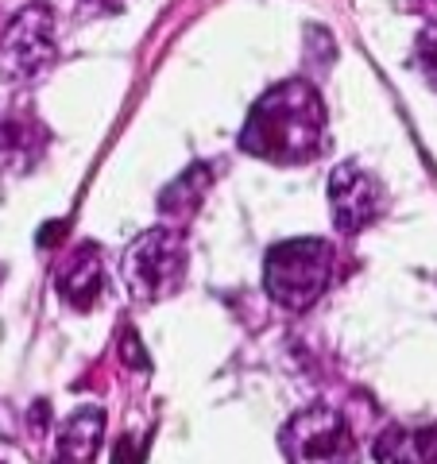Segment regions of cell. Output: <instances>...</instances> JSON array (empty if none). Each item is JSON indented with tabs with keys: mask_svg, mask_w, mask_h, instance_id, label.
Wrapping results in <instances>:
<instances>
[{
	"mask_svg": "<svg viewBox=\"0 0 437 464\" xmlns=\"http://www.w3.org/2000/svg\"><path fill=\"white\" fill-rule=\"evenodd\" d=\"M240 148L267 163H314L325 148V105L310 82H283L248 112Z\"/></svg>",
	"mask_w": 437,
	"mask_h": 464,
	"instance_id": "obj_1",
	"label": "cell"
},
{
	"mask_svg": "<svg viewBox=\"0 0 437 464\" xmlns=\"http://www.w3.org/2000/svg\"><path fill=\"white\" fill-rule=\"evenodd\" d=\"M337 271V252L325 240H286L267 252L264 286L275 306L302 314L322 302Z\"/></svg>",
	"mask_w": 437,
	"mask_h": 464,
	"instance_id": "obj_2",
	"label": "cell"
},
{
	"mask_svg": "<svg viewBox=\"0 0 437 464\" xmlns=\"http://www.w3.org/2000/svg\"><path fill=\"white\" fill-rule=\"evenodd\" d=\"M286 464H356V438L333 406H306L279 433Z\"/></svg>",
	"mask_w": 437,
	"mask_h": 464,
	"instance_id": "obj_3",
	"label": "cell"
},
{
	"mask_svg": "<svg viewBox=\"0 0 437 464\" xmlns=\"http://www.w3.org/2000/svg\"><path fill=\"white\" fill-rule=\"evenodd\" d=\"M124 283L136 298L155 302L179 290L186 275V240L170 228H151L124 252Z\"/></svg>",
	"mask_w": 437,
	"mask_h": 464,
	"instance_id": "obj_4",
	"label": "cell"
},
{
	"mask_svg": "<svg viewBox=\"0 0 437 464\" xmlns=\"http://www.w3.org/2000/svg\"><path fill=\"white\" fill-rule=\"evenodd\" d=\"M54 54H58V39H54L51 8L27 5L0 35V78L32 82L54 63Z\"/></svg>",
	"mask_w": 437,
	"mask_h": 464,
	"instance_id": "obj_5",
	"label": "cell"
},
{
	"mask_svg": "<svg viewBox=\"0 0 437 464\" xmlns=\"http://www.w3.org/2000/svg\"><path fill=\"white\" fill-rule=\"evenodd\" d=\"M329 206H333V225L345 237H356L372 221H380L387 206L384 186L372 179L360 163H341L329 174Z\"/></svg>",
	"mask_w": 437,
	"mask_h": 464,
	"instance_id": "obj_6",
	"label": "cell"
},
{
	"mask_svg": "<svg viewBox=\"0 0 437 464\" xmlns=\"http://www.w3.org/2000/svg\"><path fill=\"white\" fill-rule=\"evenodd\" d=\"M47 151V128L32 116L0 121V179H20Z\"/></svg>",
	"mask_w": 437,
	"mask_h": 464,
	"instance_id": "obj_7",
	"label": "cell"
},
{
	"mask_svg": "<svg viewBox=\"0 0 437 464\" xmlns=\"http://www.w3.org/2000/svg\"><path fill=\"white\" fill-rule=\"evenodd\" d=\"M105 290V271H101V252L97 244H78L66 256L63 271H58V298L70 310H90Z\"/></svg>",
	"mask_w": 437,
	"mask_h": 464,
	"instance_id": "obj_8",
	"label": "cell"
},
{
	"mask_svg": "<svg viewBox=\"0 0 437 464\" xmlns=\"http://www.w3.org/2000/svg\"><path fill=\"white\" fill-rule=\"evenodd\" d=\"M101 433H105V411L101 406H82L78 414H70V422L58 433V464H90Z\"/></svg>",
	"mask_w": 437,
	"mask_h": 464,
	"instance_id": "obj_9",
	"label": "cell"
},
{
	"mask_svg": "<svg viewBox=\"0 0 437 464\" xmlns=\"http://www.w3.org/2000/svg\"><path fill=\"white\" fill-rule=\"evenodd\" d=\"M209 182H213V170L206 163H194L190 170L179 174V179L159 194V209L170 213V217H190L201 206V198L209 194Z\"/></svg>",
	"mask_w": 437,
	"mask_h": 464,
	"instance_id": "obj_10",
	"label": "cell"
},
{
	"mask_svg": "<svg viewBox=\"0 0 437 464\" xmlns=\"http://www.w3.org/2000/svg\"><path fill=\"white\" fill-rule=\"evenodd\" d=\"M372 453L380 464H426L422 460V438L418 430H403V426H387L375 438Z\"/></svg>",
	"mask_w": 437,
	"mask_h": 464,
	"instance_id": "obj_11",
	"label": "cell"
},
{
	"mask_svg": "<svg viewBox=\"0 0 437 464\" xmlns=\"http://www.w3.org/2000/svg\"><path fill=\"white\" fill-rule=\"evenodd\" d=\"M112 464H143V441H136L132 433H124L112 449Z\"/></svg>",
	"mask_w": 437,
	"mask_h": 464,
	"instance_id": "obj_12",
	"label": "cell"
},
{
	"mask_svg": "<svg viewBox=\"0 0 437 464\" xmlns=\"http://www.w3.org/2000/svg\"><path fill=\"white\" fill-rule=\"evenodd\" d=\"M121 356H124L136 372H148V368H151L148 356H143V348H140V341H136V333H124V337H121Z\"/></svg>",
	"mask_w": 437,
	"mask_h": 464,
	"instance_id": "obj_13",
	"label": "cell"
},
{
	"mask_svg": "<svg viewBox=\"0 0 437 464\" xmlns=\"http://www.w3.org/2000/svg\"><path fill=\"white\" fill-rule=\"evenodd\" d=\"M418 63H422V70H426V78L437 85V39H426V43H422Z\"/></svg>",
	"mask_w": 437,
	"mask_h": 464,
	"instance_id": "obj_14",
	"label": "cell"
},
{
	"mask_svg": "<svg viewBox=\"0 0 437 464\" xmlns=\"http://www.w3.org/2000/svg\"><path fill=\"white\" fill-rule=\"evenodd\" d=\"M418 438H422V460H426V464H437V426L418 430Z\"/></svg>",
	"mask_w": 437,
	"mask_h": 464,
	"instance_id": "obj_15",
	"label": "cell"
},
{
	"mask_svg": "<svg viewBox=\"0 0 437 464\" xmlns=\"http://www.w3.org/2000/svg\"><path fill=\"white\" fill-rule=\"evenodd\" d=\"M58 237H66V225H63V221H51L47 228L39 232V248H51V244H54Z\"/></svg>",
	"mask_w": 437,
	"mask_h": 464,
	"instance_id": "obj_16",
	"label": "cell"
},
{
	"mask_svg": "<svg viewBox=\"0 0 437 464\" xmlns=\"http://www.w3.org/2000/svg\"><path fill=\"white\" fill-rule=\"evenodd\" d=\"M85 5H90L93 12H116L121 8V0H85Z\"/></svg>",
	"mask_w": 437,
	"mask_h": 464,
	"instance_id": "obj_17",
	"label": "cell"
},
{
	"mask_svg": "<svg viewBox=\"0 0 437 464\" xmlns=\"http://www.w3.org/2000/svg\"><path fill=\"white\" fill-rule=\"evenodd\" d=\"M433 5H437V0H433Z\"/></svg>",
	"mask_w": 437,
	"mask_h": 464,
	"instance_id": "obj_18",
	"label": "cell"
}]
</instances>
